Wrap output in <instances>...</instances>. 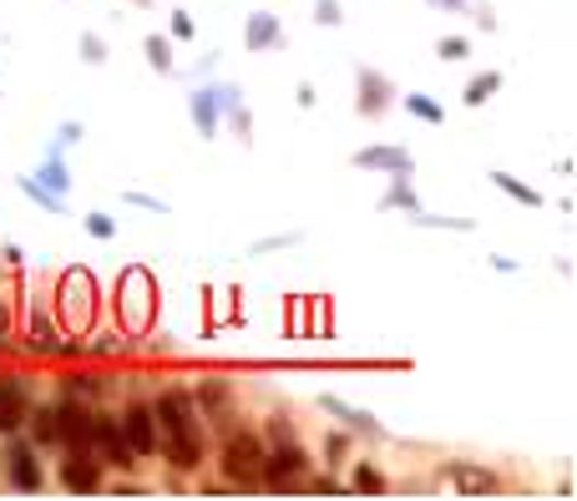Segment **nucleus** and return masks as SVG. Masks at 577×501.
<instances>
[{
	"label": "nucleus",
	"instance_id": "nucleus-1",
	"mask_svg": "<svg viewBox=\"0 0 577 501\" xmlns=\"http://www.w3.org/2000/svg\"><path fill=\"white\" fill-rule=\"evenodd\" d=\"M152 415H158V451L168 456V466L197 471L208 441H203V415L193 406V390H162L152 400Z\"/></svg>",
	"mask_w": 577,
	"mask_h": 501
},
{
	"label": "nucleus",
	"instance_id": "nucleus-2",
	"mask_svg": "<svg viewBox=\"0 0 577 501\" xmlns=\"http://www.w3.org/2000/svg\"><path fill=\"white\" fill-rule=\"evenodd\" d=\"M269 435H274V446H263V476H259V487L269 491H299V481L309 476V451L294 441V435L284 431V421L269 425Z\"/></svg>",
	"mask_w": 577,
	"mask_h": 501
},
{
	"label": "nucleus",
	"instance_id": "nucleus-3",
	"mask_svg": "<svg viewBox=\"0 0 577 501\" xmlns=\"http://www.w3.org/2000/svg\"><path fill=\"white\" fill-rule=\"evenodd\" d=\"M97 309H102V289H97L92 269H66L61 284H56V315L71 334H87L97 324Z\"/></svg>",
	"mask_w": 577,
	"mask_h": 501
},
{
	"label": "nucleus",
	"instance_id": "nucleus-4",
	"mask_svg": "<svg viewBox=\"0 0 577 501\" xmlns=\"http://www.w3.org/2000/svg\"><path fill=\"white\" fill-rule=\"evenodd\" d=\"M117 315L132 334H147L152 330V319H158V278L147 274L143 264L122 269L117 278Z\"/></svg>",
	"mask_w": 577,
	"mask_h": 501
},
{
	"label": "nucleus",
	"instance_id": "nucleus-5",
	"mask_svg": "<svg viewBox=\"0 0 577 501\" xmlns=\"http://www.w3.org/2000/svg\"><path fill=\"white\" fill-rule=\"evenodd\" d=\"M218 466H224L228 487L238 491H259L263 476V441L253 431H228L224 446H218Z\"/></svg>",
	"mask_w": 577,
	"mask_h": 501
},
{
	"label": "nucleus",
	"instance_id": "nucleus-6",
	"mask_svg": "<svg viewBox=\"0 0 577 501\" xmlns=\"http://www.w3.org/2000/svg\"><path fill=\"white\" fill-rule=\"evenodd\" d=\"M234 102H244L238 96V87H197L193 96H188V112H193V127H197V137H218V127H224V112Z\"/></svg>",
	"mask_w": 577,
	"mask_h": 501
},
{
	"label": "nucleus",
	"instance_id": "nucleus-7",
	"mask_svg": "<svg viewBox=\"0 0 577 501\" xmlns=\"http://www.w3.org/2000/svg\"><path fill=\"white\" fill-rule=\"evenodd\" d=\"M56 476H61V487L77 491V497H97V491L106 487V481H102V456H97L92 446L66 451L61 462H56Z\"/></svg>",
	"mask_w": 577,
	"mask_h": 501
},
{
	"label": "nucleus",
	"instance_id": "nucleus-8",
	"mask_svg": "<svg viewBox=\"0 0 577 501\" xmlns=\"http://www.w3.org/2000/svg\"><path fill=\"white\" fill-rule=\"evenodd\" d=\"M5 481H11L15 491H41L46 487V466H41V456H36V446L31 441H15L11 435V446H5Z\"/></svg>",
	"mask_w": 577,
	"mask_h": 501
},
{
	"label": "nucleus",
	"instance_id": "nucleus-9",
	"mask_svg": "<svg viewBox=\"0 0 577 501\" xmlns=\"http://www.w3.org/2000/svg\"><path fill=\"white\" fill-rule=\"evenodd\" d=\"M92 451L102 456V466H117V471H132V466H137V451L127 446L122 425L97 415V410H92Z\"/></svg>",
	"mask_w": 577,
	"mask_h": 501
},
{
	"label": "nucleus",
	"instance_id": "nucleus-10",
	"mask_svg": "<svg viewBox=\"0 0 577 501\" xmlns=\"http://www.w3.org/2000/svg\"><path fill=\"white\" fill-rule=\"evenodd\" d=\"M441 487L461 491V497H497L501 481H497V471H486L476 462H446L441 466Z\"/></svg>",
	"mask_w": 577,
	"mask_h": 501
},
{
	"label": "nucleus",
	"instance_id": "nucleus-11",
	"mask_svg": "<svg viewBox=\"0 0 577 501\" xmlns=\"http://www.w3.org/2000/svg\"><path fill=\"white\" fill-rule=\"evenodd\" d=\"M117 425L137 456H158V415H152V406H127V415Z\"/></svg>",
	"mask_w": 577,
	"mask_h": 501
},
{
	"label": "nucleus",
	"instance_id": "nucleus-12",
	"mask_svg": "<svg viewBox=\"0 0 577 501\" xmlns=\"http://www.w3.org/2000/svg\"><path fill=\"white\" fill-rule=\"evenodd\" d=\"M26 344H31V355H81V344L61 340V324H56V319H46V315H31Z\"/></svg>",
	"mask_w": 577,
	"mask_h": 501
},
{
	"label": "nucleus",
	"instance_id": "nucleus-13",
	"mask_svg": "<svg viewBox=\"0 0 577 501\" xmlns=\"http://www.w3.org/2000/svg\"><path fill=\"white\" fill-rule=\"evenodd\" d=\"M354 87H360V102H354V112L360 117H381L385 106H391V81L381 77V71H370V67H360L354 71Z\"/></svg>",
	"mask_w": 577,
	"mask_h": 501
},
{
	"label": "nucleus",
	"instance_id": "nucleus-14",
	"mask_svg": "<svg viewBox=\"0 0 577 501\" xmlns=\"http://www.w3.org/2000/svg\"><path fill=\"white\" fill-rule=\"evenodd\" d=\"M26 410H31L26 385L15 380V375H5V380H0V435L21 431V425H26Z\"/></svg>",
	"mask_w": 577,
	"mask_h": 501
},
{
	"label": "nucleus",
	"instance_id": "nucleus-15",
	"mask_svg": "<svg viewBox=\"0 0 577 501\" xmlns=\"http://www.w3.org/2000/svg\"><path fill=\"white\" fill-rule=\"evenodd\" d=\"M319 406L335 415V421H344L354 435H385V421H375L370 410H360V406H350V400H340V396H319Z\"/></svg>",
	"mask_w": 577,
	"mask_h": 501
},
{
	"label": "nucleus",
	"instance_id": "nucleus-16",
	"mask_svg": "<svg viewBox=\"0 0 577 501\" xmlns=\"http://www.w3.org/2000/svg\"><path fill=\"white\" fill-rule=\"evenodd\" d=\"M354 168H365V172H410V152L406 147H360L354 152Z\"/></svg>",
	"mask_w": 577,
	"mask_h": 501
},
{
	"label": "nucleus",
	"instance_id": "nucleus-17",
	"mask_svg": "<svg viewBox=\"0 0 577 501\" xmlns=\"http://www.w3.org/2000/svg\"><path fill=\"white\" fill-rule=\"evenodd\" d=\"M193 406H197V415H213V421H224L228 410H234V390H228V380H203L193 390Z\"/></svg>",
	"mask_w": 577,
	"mask_h": 501
},
{
	"label": "nucleus",
	"instance_id": "nucleus-18",
	"mask_svg": "<svg viewBox=\"0 0 577 501\" xmlns=\"http://www.w3.org/2000/svg\"><path fill=\"white\" fill-rule=\"evenodd\" d=\"M279 41H284V31H279L274 11H253L249 21H244V46H249V52H269Z\"/></svg>",
	"mask_w": 577,
	"mask_h": 501
},
{
	"label": "nucleus",
	"instance_id": "nucleus-19",
	"mask_svg": "<svg viewBox=\"0 0 577 501\" xmlns=\"http://www.w3.org/2000/svg\"><path fill=\"white\" fill-rule=\"evenodd\" d=\"M66 400H81V406H87V400H102L106 396V375H97V369H71V375H66Z\"/></svg>",
	"mask_w": 577,
	"mask_h": 501
},
{
	"label": "nucleus",
	"instance_id": "nucleus-20",
	"mask_svg": "<svg viewBox=\"0 0 577 501\" xmlns=\"http://www.w3.org/2000/svg\"><path fill=\"white\" fill-rule=\"evenodd\" d=\"M36 183H46L52 193H71V172H66V158H61V147H52L46 152V162H41V172H36Z\"/></svg>",
	"mask_w": 577,
	"mask_h": 501
},
{
	"label": "nucleus",
	"instance_id": "nucleus-21",
	"mask_svg": "<svg viewBox=\"0 0 577 501\" xmlns=\"http://www.w3.org/2000/svg\"><path fill=\"white\" fill-rule=\"evenodd\" d=\"M501 81H507L501 71H482V77H472V81H466V92H461V102H466V106H486L491 96L501 92Z\"/></svg>",
	"mask_w": 577,
	"mask_h": 501
},
{
	"label": "nucleus",
	"instance_id": "nucleus-22",
	"mask_svg": "<svg viewBox=\"0 0 577 501\" xmlns=\"http://www.w3.org/2000/svg\"><path fill=\"white\" fill-rule=\"evenodd\" d=\"M491 187H501L507 198L527 203V208H542V193H538V187H527L522 178H512V172H491Z\"/></svg>",
	"mask_w": 577,
	"mask_h": 501
},
{
	"label": "nucleus",
	"instance_id": "nucleus-23",
	"mask_svg": "<svg viewBox=\"0 0 577 501\" xmlns=\"http://www.w3.org/2000/svg\"><path fill=\"white\" fill-rule=\"evenodd\" d=\"M15 187H21V193H26V198L36 203V208H46V213H66V198H61V193H52V187L36 183V178H15Z\"/></svg>",
	"mask_w": 577,
	"mask_h": 501
},
{
	"label": "nucleus",
	"instance_id": "nucleus-24",
	"mask_svg": "<svg viewBox=\"0 0 577 501\" xmlns=\"http://www.w3.org/2000/svg\"><path fill=\"white\" fill-rule=\"evenodd\" d=\"M400 106H406L410 117L431 122V127H441V122H446V106H441V102H431V96H426V92H410V96H400Z\"/></svg>",
	"mask_w": 577,
	"mask_h": 501
},
{
	"label": "nucleus",
	"instance_id": "nucleus-25",
	"mask_svg": "<svg viewBox=\"0 0 577 501\" xmlns=\"http://www.w3.org/2000/svg\"><path fill=\"white\" fill-rule=\"evenodd\" d=\"M350 491H360V497H381V491H385V476H381V466H375V462H360V466H354V476H350Z\"/></svg>",
	"mask_w": 577,
	"mask_h": 501
},
{
	"label": "nucleus",
	"instance_id": "nucleus-26",
	"mask_svg": "<svg viewBox=\"0 0 577 501\" xmlns=\"http://www.w3.org/2000/svg\"><path fill=\"white\" fill-rule=\"evenodd\" d=\"M143 52H147V61H152L158 77H172V36H147Z\"/></svg>",
	"mask_w": 577,
	"mask_h": 501
},
{
	"label": "nucleus",
	"instance_id": "nucleus-27",
	"mask_svg": "<svg viewBox=\"0 0 577 501\" xmlns=\"http://www.w3.org/2000/svg\"><path fill=\"white\" fill-rule=\"evenodd\" d=\"M406 178H410V172H395V183H391V193L381 198V208H406V213H416V208H420V198L410 193Z\"/></svg>",
	"mask_w": 577,
	"mask_h": 501
},
{
	"label": "nucleus",
	"instance_id": "nucleus-28",
	"mask_svg": "<svg viewBox=\"0 0 577 501\" xmlns=\"http://www.w3.org/2000/svg\"><path fill=\"white\" fill-rule=\"evenodd\" d=\"M410 224L416 228H456V234H472V218H446V213H426V208H416L410 213Z\"/></svg>",
	"mask_w": 577,
	"mask_h": 501
},
{
	"label": "nucleus",
	"instance_id": "nucleus-29",
	"mask_svg": "<svg viewBox=\"0 0 577 501\" xmlns=\"http://www.w3.org/2000/svg\"><path fill=\"white\" fill-rule=\"evenodd\" d=\"M435 56L456 67V61H466V56H472V41H466V36H441V41H435Z\"/></svg>",
	"mask_w": 577,
	"mask_h": 501
},
{
	"label": "nucleus",
	"instance_id": "nucleus-30",
	"mask_svg": "<svg viewBox=\"0 0 577 501\" xmlns=\"http://www.w3.org/2000/svg\"><path fill=\"white\" fill-rule=\"evenodd\" d=\"M81 228H87V234L92 238H117V218H112V213H87V218H81Z\"/></svg>",
	"mask_w": 577,
	"mask_h": 501
},
{
	"label": "nucleus",
	"instance_id": "nucleus-31",
	"mask_svg": "<svg viewBox=\"0 0 577 501\" xmlns=\"http://www.w3.org/2000/svg\"><path fill=\"white\" fill-rule=\"evenodd\" d=\"M81 61H92V67H102V61H106V41L87 31V36H81Z\"/></svg>",
	"mask_w": 577,
	"mask_h": 501
},
{
	"label": "nucleus",
	"instance_id": "nucleus-32",
	"mask_svg": "<svg viewBox=\"0 0 577 501\" xmlns=\"http://www.w3.org/2000/svg\"><path fill=\"white\" fill-rule=\"evenodd\" d=\"M315 21H319V26H340V21H344V5H340V0H319V5H315Z\"/></svg>",
	"mask_w": 577,
	"mask_h": 501
},
{
	"label": "nucleus",
	"instance_id": "nucleus-33",
	"mask_svg": "<svg viewBox=\"0 0 577 501\" xmlns=\"http://www.w3.org/2000/svg\"><path fill=\"white\" fill-rule=\"evenodd\" d=\"M294 243H299V234H274V238H259V243H253V259H259V253H274V249H294Z\"/></svg>",
	"mask_w": 577,
	"mask_h": 501
},
{
	"label": "nucleus",
	"instance_id": "nucleus-34",
	"mask_svg": "<svg viewBox=\"0 0 577 501\" xmlns=\"http://www.w3.org/2000/svg\"><path fill=\"white\" fill-rule=\"evenodd\" d=\"M344 451H350V435H344V431H329V435H325V462L335 466Z\"/></svg>",
	"mask_w": 577,
	"mask_h": 501
},
{
	"label": "nucleus",
	"instance_id": "nucleus-35",
	"mask_svg": "<svg viewBox=\"0 0 577 501\" xmlns=\"http://www.w3.org/2000/svg\"><path fill=\"white\" fill-rule=\"evenodd\" d=\"M299 491H319V497H329V491H344V487H340V476H315V481L304 476Z\"/></svg>",
	"mask_w": 577,
	"mask_h": 501
},
{
	"label": "nucleus",
	"instance_id": "nucleus-36",
	"mask_svg": "<svg viewBox=\"0 0 577 501\" xmlns=\"http://www.w3.org/2000/svg\"><path fill=\"white\" fill-rule=\"evenodd\" d=\"M197 26H193V15L188 11H172V41H193Z\"/></svg>",
	"mask_w": 577,
	"mask_h": 501
},
{
	"label": "nucleus",
	"instance_id": "nucleus-37",
	"mask_svg": "<svg viewBox=\"0 0 577 501\" xmlns=\"http://www.w3.org/2000/svg\"><path fill=\"white\" fill-rule=\"evenodd\" d=\"M122 198H127L132 208H147V213H168V203H162V198H152V193H132V187H127V193H122Z\"/></svg>",
	"mask_w": 577,
	"mask_h": 501
},
{
	"label": "nucleus",
	"instance_id": "nucleus-38",
	"mask_svg": "<svg viewBox=\"0 0 577 501\" xmlns=\"http://www.w3.org/2000/svg\"><path fill=\"white\" fill-rule=\"evenodd\" d=\"M117 350H122V340H117V334H102V340L81 344V355H117Z\"/></svg>",
	"mask_w": 577,
	"mask_h": 501
},
{
	"label": "nucleus",
	"instance_id": "nucleus-39",
	"mask_svg": "<svg viewBox=\"0 0 577 501\" xmlns=\"http://www.w3.org/2000/svg\"><path fill=\"white\" fill-rule=\"evenodd\" d=\"M81 143V122H61V133H56V147H71Z\"/></svg>",
	"mask_w": 577,
	"mask_h": 501
},
{
	"label": "nucleus",
	"instance_id": "nucleus-40",
	"mask_svg": "<svg viewBox=\"0 0 577 501\" xmlns=\"http://www.w3.org/2000/svg\"><path fill=\"white\" fill-rule=\"evenodd\" d=\"M0 259H5L11 269H21V264H26V253H21V243H5V249H0Z\"/></svg>",
	"mask_w": 577,
	"mask_h": 501
},
{
	"label": "nucleus",
	"instance_id": "nucleus-41",
	"mask_svg": "<svg viewBox=\"0 0 577 501\" xmlns=\"http://www.w3.org/2000/svg\"><path fill=\"white\" fill-rule=\"evenodd\" d=\"M315 102H319V96H315V87L304 81V87H299V106H304V112H309V106H315Z\"/></svg>",
	"mask_w": 577,
	"mask_h": 501
},
{
	"label": "nucleus",
	"instance_id": "nucleus-42",
	"mask_svg": "<svg viewBox=\"0 0 577 501\" xmlns=\"http://www.w3.org/2000/svg\"><path fill=\"white\" fill-rule=\"evenodd\" d=\"M5 334H11V309L0 304V340H5Z\"/></svg>",
	"mask_w": 577,
	"mask_h": 501
},
{
	"label": "nucleus",
	"instance_id": "nucleus-43",
	"mask_svg": "<svg viewBox=\"0 0 577 501\" xmlns=\"http://www.w3.org/2000/svg\"><path fill=\"white\" fill-rule=\"evenodd\" d=\"M431 5H461V0H431Z\"/></svg>",
	"mask_w": 577,
	"mask_h": 501
}]
</instances>
